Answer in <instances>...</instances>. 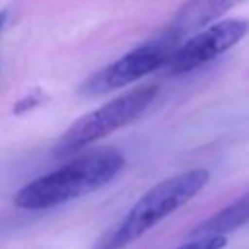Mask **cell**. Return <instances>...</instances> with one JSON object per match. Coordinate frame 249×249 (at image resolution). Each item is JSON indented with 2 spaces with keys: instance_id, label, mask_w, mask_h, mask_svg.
Listing matches in <instances>:
<instances>
[{
  "instance_id": "3",
  "label": "cell",
  "mask_w": 249,
  "mask_h": 249,
  "mask_svg": "<svg viewBox=\"0 0 249 249\" xmlns=\"http://www.w3.org/2000/svg\"><path fill=\"white\" fill-rule=\"evenodd\" d=\"M158 95V86L148 84L142 88H136L128 93H123L109 103L101 105L99 109L80 117L78 121L72 123V126L58 138L53 154L56 158L72 156L86 146L93 144L99 138L109 136L111 132L130 124L134 119H138L150 103Z\"/></svg>"
},
{
  "instance_id": "8",
  "label": "cell",
  "mask_w": 249,
  "mask_h": 249,
  "mask_svg": "<svg viewBox=\"0 0 249 249\" xmlns=\"http://www.w3.org/2000/svg\"><path fill=\"white\" fill-rule=\"evenodd\" d=\"M228 245L226 235H202V237H193L173 249H224Z\"/></svg>"
},
{
  "instance_id": "9",
  "label": "cell",
  "mask_w": 249,
  "mask_h": 249,
  "mask_svg": "<svg viewBox=\"0 0 249 249\" xmlns=\"http://www.w3.org/2000/svg\"><path fill=\"white\" fill-rule=\"evenodd\" d=\"M41 103V93H27L25 99H21L18 105H16V113H21V111H27V109H33L35 105Z\"/></svg>"
},
{
  "instance_id": "5",
  "label": "cell",
  "mask_w": 249,
  "mask_h": 249,
  "mask_svg": "<svg viewBox=\"0 0 249 249\" xmlns=\"http://www.w3.org/2000/svg\"><path fill=\"white\" fill-rule=\"evenodd\" d=\"M249 33V21L245 19H224L218 21L193 37L185 43L177 45L173 54L167 60V68L173 74L191 72L204 62L212 60L214 56L226 53L233 45H237Z\"/></svg>"
},
{
  "instance_id": "7",
  "label": "cell",
  "mask_w": 249,
  "mask_h": 249,
  "mask_svg": "<svg viewBox=\"0 0 249 249\" xmlns=\"http://www.w3.org/2000/svg\"><path fill=\"white\" fill-rule=\"evenodd\" d=\"M249 222V191L243 193L239 198L218 210L216 214L202 220L198 226L191 230V237L202 235H226Z\"/></svg>"
},
{
  "instance_id": "4",
  "label": "cell",
  "mask_w": 249,
  "mask_h": 249,
  "mask_svg": "<svg viewBox=\"0 0 249 249\" xmlns=\"http://www.w3.org/2000/svg\"><path fill=\"white\" fill-rule=\"evenodd\" d=\"M177 45L179 41H175L167 31H160L158 37L134 47L121 58L113 60L111 64L103 66L101 70L86 78V82L80 88V93L88 97L103 95L152 74L160 66L167 64Z\"/></svg>"
},
{
  "instance_id": "1",
  "label": "cell",
  "mask_w": 249,
  "mask_h": 249,
  "mask_svg": "<svg viewBox=\"0 0 249 249\" xmlns=\"http://www.w3.org/2000/svg\"><path fill=\"white\" fill-rule=\"evenodd\" d=\"M124 167V156L115 148H99L74 158L62 167L33 179L14 198L18 208L45 210L89 195L113 181Z\"/></svg>"
},
{
  "instance_id": "2",
  "label": "cell",
  "mask_w": 249,
  "mask_h": 249,
  "mask_svg": "<svg viewBox=\"0 0 249 249\" xmlns=\"http://www.w3.org/2000/svg\"><path fill=\"white\" fill-rule=\"evenodd\" d=\"M208 181L210 173L200 167L160 181L148 189L132 208L93 243L91 249H124L163 218L187 204L195 195H198V191H202V187H206Z\"/></svg>"
},
{
  "instance_id": "10",
  "label": "cell",
  "mask_w": 249,
  "mask_h": 249,
  "mask_svg": "<svg viewBox=\"0 0 249 249\" xmlns=\"http://www.w3.org/2000/svg\"><path fill=\"white\" fill-rule=\"evenodd\" d=\"M4 19H6V12H0V27H2V23H4Z\"/></svg>"
},
{
  "instance_id": "6",
  "label": "cell",
  "mask_w": 249,
  "mask_h": 249,
  "mask_svg": "<svg viewBox=\"0 0 249 249\" xmlns=\"http://www.w3.org/2000/svg\"><path fill=\"white\" fill-rule=\"evenodd\" d=\"M241 2L245 0H187L163 31H167L175 41H181L193 31L206 29L212 21H216L220 16L239 6Z\"/></svg>"
}]
</instances>
